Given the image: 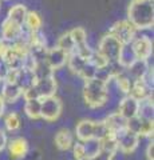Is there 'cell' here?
Segmentation results:
<instances>
[{"mask_svg": "<svg viewBox=\"0 0 154 160\" xmlns=\"http://www.w3.org/2000/svg\"><path fill=\"white\" fill-rule=\"evenodd\" d=\"M122 46L123 44L119 42L115 36H113V35L109 32L101 39L97 51L101 53L102 56H105L107 62L111 64V63H117L119 53H121Z\"/></svg>", "mask_w": 154, "mask_h": 160, "instance_id": "cell-6", "label": "cell"}, {"mask_svg": "<svg viewBox=\"0 0 154 160\" xmlns=\"http://www.w3.org/2000/svg\"><path fill=\"white\" fill-rule=\"evenodd\" d=\"M43 26V20L42 16L35 11H28L24 19V29H27L28 32H38L40 31V28Z\"/></svg>", "mask_w": 154, "mask_h": 160, "instance_id": "cell-25", "label": "cell"}, {"mask_svg": "<svg viewBox=\"0 0 154 160\" xmlns=\"http://www.w3.org/2000/svg\"><path fill=\"white\" fill-rule=\"evenodd\" d=\"M72 153L75 160H82L86 158V148H84V143L83 142H78L77 144H72Z\"/></svg>", "mask_w": 154, "mask_h": 160, "instance_id": "cell-30", "label": "cell"}, {"mask_svg": "<svg viewBox=\"0 0 154 160\" xmlns=\"http://www.w3.org/2000/svg\"><path fill=\"white\" fill-rule=\"evenodd\" d=\"M36 82V75L32 69L27 67H23L20 69H16V75H15V83L23 89V92L26 89L31 88L34 83Z\"/></svg>", "mask_w": 154, "mask_h": 160, "instance_id": "cell-21", "label": "cell"}, {"mask_svg": "<svg viewBox=\"0 0 154 160\" xmlns=\"http://www.w3.org/2000/svg\"><path fill=\"white\" fill-rule=\"evenodd\" d=\"M67 58L68 55L63 51L62 48H59L58 46L52 48H47L46 56H44V62L50 67L52 72L58 71V69L63 68L67 64Z\"/></svg>", "mask_w": 154, "mask_h": 160, "instance_id": "cell-11", "label": "cell"}, {"mask_svg": "<svg viewBox=\"0 0 154 160\" xmlns=\"http://www.w3.org/2000/svg\"><path fill=\"white\" fill-rule=\"evenodd\" d=\"M109 99V84L105 79L94 76L84 80L83 100L90 108H101Z\"/></svg>", "mask_w": 154, "mask_h": 160, "instance_id": "cell-2", "label": "cell"}, {"mask_svg": "<svg viewBox=\"0 0 154 160\" xmlns=\"http://www.w3.org/2000/svg\"><path fill=\"white\" fill-rule=\"evenodd\" d=\"M7 144H8V138H7V133L4 129L0 128V152L4 151L7 148Z\"/></svg>", "mask_w": 154, "mask_h": 160, "instance_id": "cell-31", "label": "cell"}, {"mask_svg": "<svg viewBox=\"0 0 154 160\" xmlns=\"http://www.w3.org/2000/svg\"><path fill=\"white\" fill-rule=\"evenodd\" d=\"M114 140L117 144V149L122 153H133L140 144V136L133 132L130 128H125L121 132L114 135Z\"/></svg>", "mask_w": 154, "mask_h": 160, "instance_id": "cell-8", "label": "cell"}, {"mask_svg": "<svg viewBox=\"0 0 154 160\" xmlns=\"http://www.w3.org/2000/svg\"><path fill=\"white\" fill-rule=\"evenodd\" d=\"M127 20L137 31L150 29L154 24V0H130Z\"/></svg>", "mask_w": 154, "mask_h": 160, "instance_id": "cell-1", "label": "cell"}, {"mask_svg": "<svg viewBox=\"0 0 154 160\" xmlns=\"http://www.w3.org/2000/svg\"><path fill=\"white\" fill-rule=\"evenodd\" d=\"M62 111L63 103L55 95L40 99V119L46 120V122H55L62 115Z\"/></svg>", "mask_w": 154, "mask_h": 160, "instance_id": "cell-7", "label": "cell"}, {"mask_svg": "<svg viewBox=\"0 0 154 160\" xmlns=\"http://www.w3.org/2000/svg\"><path fill=\"white\" fill-rule=\"evenodd\" d=\"M4 126H6L7 131H9V132L18 131V129L22 127L20 116H19L16 112H9V113H7L6 118H4Z\"/></svg>", "mask_w": 154, "mask_h": 160, "instance_id": "cell-28", "label": "cell"}, {"mask_svg": "<svg viewBox=\"0 0 154 160\" xmlns=\"http://www.w3.org/2000/svg\"><path fill=\"white\" fill-rule=\"evenodd\" d=\"M56 46L59 48H62L67 55H70V53H72L74 51H75V46H74V42H72V39L70 36V32L63 33L62 36L58 39Z\"/></svg>", "mask_w": 154, "mask_h": 160, "instance_id": "cell-29", "label": "cell"}, {"mask_svg": "<svg viewBox=\"0 0 154 160\" xmlns=\"http://www.w3.org/2000/svg\"><path fill=\"white\" fill-rule=\"evenodd\" d=\"M149 68H150V66H149L147 60H138L137 59V60H134L127 68H125V73L133 82H135V80H141L146 76Z\"/></svg>", "mask_w": 154, "mask_h": 160, "instance_id": "cell-18", "label": "cell"}, {"mask_svg": "<svg viewBox=\"0 0 154 160\" xmlns=\"http://www.w3.org/2000/svg\"><path fill=\"white\" fill-rule=\"evenodd\" d=\"M0 95H2L4 103L13 104V103H16L20 98H23V89L19 87L16 83L3 82L2 93H0Z\"/></svg>", "mask_w": 154, "mask_h": 160, "instance_id": "cell-17", "label": "cell"}, {"mask_svg": "<svg viewBox=\"0 0 154 160\" xmlns=\"http://www.w3.org/2000/svg\"><path fill=\"white\" fill-rule=\"evenodd\" d=\"M133 52L138 60H149L153 53V42L149 36H140L135 38L131 42Z\"/></svg>", "mask_w": 154, "mask_h": 160, "instance_id": "cell-12", "label": "cell"}, {"mask_svg": "<svg viewBox=\"0 0 154 160\" xmlns=\"http://www.w3.org/2000/svg\"><path fill=\"white\" fill-rule=\"evenodd\" d=\"M28 12L27 7L22 3H18L12 6L11 8L8 9V13H7V19L11 20L12 23L15 24H19V26H24V19H26V15Z\"/></svg>", "mask_w": 154, "mask_h": 160, "instance_id": "cell-23", "label": "cell"}, {"mask_svg": "<svg viewBox=\"0 0 154 160\" xmlns=\"http://www.w3.org/2000/svg\"><path fill=\"white\" fill-rule=\"evenodd\" d=\"M140 111V100L133 98L131 95H125L118 106V112L122 115L125 119H133L138 115Z\"/></svg>", "mask_w": 154, "mask_h": 160, "instance_id": "cell-15", "label": "cell"}, {"mask_svg": "<svg viewBox=\"0 0 154 160\" xmlns=\"http://www.w3.org/2000/svg\"><path fill=\"white\" fill-rule=\"evenodd\" d=\"M54 140H55V146L58 147V149H61V151H68L74 144L72 133L70 129H67V128L59 129Z\"/></svg>", "mask_w": 154, "mask_h": 160, "instance_id": "cell-22", "label": "cell"}, {"mask_svg": "<svg viewBox=\"0 0 154 160\" xmlns=\"http://www.w3.org/2000/svg\"><path fill=\"white\" fill-rule=\"evenodd\" d=\"M67 66L72 73L78 75L83 80L98 76V69L90 63V59L84 58L78 52H72L67 58Z\"/></svg>", "mask_w": 154, "mask_h": 160, "instance_id": "cell-5", "label": "cell"}, {"mask_svg": "<svg viewBox=\"0 0 154 160\" xmlns=\"http://www.w3.org/2000/svg\"><path fill=\"white\" fill-rule=\"evenodd\" d=\"M77 138L79 142H88V140H102L110 136V132L106 128L103 122L95 120H82L78 123L75 129Z\"/></svg>", "mask_w": 154, "mask_h": 160, "instance_id": "cell-3", "label": "cell"}, {"mask_svg": "<svg viewBox=\"0 0 154 160\" xmlns=\"http://www.w3.org/2000/svg\"><path fill=\"white\" fill-rule=\"evenodd\" d=\"M111 82L115 83L117 88H118L123 95H129V92H130V89H131L133 80L125 73V71L114 72V73H113V78H111Z\"/></svg>", "mask_w": 154, "mask_h": 160, "instance_id": "cell-24", "label": "cell"}, {"mask_svg": "<svg viewBox=\"0 0 154 160\" xmlns=\"http://www.w3.org/2000/svg\"><path fill=\"white\" fill-rule=\"evenodd\" d=\"M24 112L32 120L40 119V99H26Z\"/></svg>", "mask_w": 154, "mask_h": 160, "instance_id": "cell-27", "label": "cell"}, {"mask_svg": "<svg viewBox=\"0 0 154 160\" xmlns=\"http://www.w3.org/2000/svg\"><path fill=\"white\" fill-rule=\"evenodd\" d=\"M23 26L12 23L11 20H8L7 18L3 20L2 26H0V35H2V40L7 43H15L20 39L23 33Z\"/></svg>", "mask_w": 154, "mask_h": 160, "instance_id": "cell-14", "label": "cell"}, {"mask_svg": "<svg viewBox=\"0 0 154 160\" xmlns=\"http://www.w3.org/2000/svg\"><path fill=\"white\" fill-rule=\"evenodd\" d=\"M103 123H105L106 128L109 129V132H110L113 136L118 132H121L122 129L127 128V119H125L122 116L119 112H114V113H110L109 116L105 118L103 120Z\"/></svg>", "mask_w": 154, "mask_h": 160, "instance_id": "cell-20", "label": "cell"}, {"mask_svg": "<svg viewBox=\"0 0 154 160\" xmlns=\"http://www.w3.org/2000/svg\"><path fill=\"white\" fill-rule=\"evenodd\" d=\"M146 158H147V160H154V143H153V140L147 144V148H146Z\"/></svg>", "mask_w": 154, "mask_h": 160, "instance_id": "cell-32", "label": "cell"}, {"mask_svg": "<svg viewBox=\"0 0 154 160\" xmlns=\"http://www.w3.org/2000/svg\"><path fill=\"white\" fill-rule=\"evenodd\" d=\"M134 60H137V59H135V55H134V52H133L131 43L122 46L121 53H119V58H118V60H117V63L119 64V67L127 68V67L134 62Z\"/></svg>", "mask_w": 154, "mask_h": 160, "instance_id": "cell-26", "label": "cell"}, {"mask_svg": "<svg viewBox=\"0 0 154 160\" xmlns=\"http://www.w3.org/2000/svg\"><path fill=\"white\" fill-rule=\"evenodd\" d=\"M127 128H130L133 132H135L138 136L143 138H153L154 132V120L142 118L137 115L135 118L127 120Z\"/></svg>", "mask_w": 154, "mask_h": 160, "instance_id": "cell-10", "label": "cell"}, {"mask_svg": "<svg viewBox=\"0 0 154 160\" xmlns=\"http://www.w3.org/2000/svg\"><path fill=\"white\" fill-rule=\"evenodd\" d=\"M56 87L58 86L54 73L44 75V76L36 78L34 86L23 92V99H44L48 96H54L56 92Z\"/></svg>", "mask_w": 154, "mask_h": 160, "instance_id": "cell-4", "label": "cell"}, {"mask_svg": "<svg viewBox=\"0 0 154 160\" xmlns=\"http://www.w3.org/2000/svg\"><path fill=\"white\" fill-rule=\"evenodd\" d=\"M129 95H131L133 98H135L140 102H143V100L153 96V87L149 83H146L145 79L135 80L131 84V89L129 92Z\"/></svg>", "mask_w": 154, "mask_h": 160, "instance_id": "cell-16", "label": "cell"}, {"mask_svg": "<svg viewBox=\"0 0 154 160\" xmlns=\"http://www.w3.org/2000/svg\"><path fill=\"white\" fill-rule=\"evenodd\" d=\"M6 67H4V64L2 63V60H0V84L3 83V78H4V73H6Z\"/></svg>", "mask_w": 154, "mask_h": 160, "instance_id": "cell-33", "label": "cell"}, {"mask_svg": "<svg viewBox=\"0 0 154 160\" xmlns=\"http://www.w3.org/2000/svg\"><path fill=\"white\" fill-rule=\"evenodd\" d=\"M109 32L113 36H115L125 46V44H130L137 38L138 31L131 26V23L129 20H119V22H115L113 24Z\"/></svg>", "mask_w": 154, "mask_h": 160, "instance_id": "cell-9", "label": "cell"}, {"mask_svg": "<svg viewBox=\"0 0 154 160\" xmlns=\"http://www.w3.org/2000/svg\"><path fill=\"white\" fill-rule=\"evenodd\" d=\"M8 147V152H9V156H11L12 159H23L27 156L28 153V142L26 139L23 138H15L12 139L11 142H8L7 144Z\"/></svg>", "mask_w": 154, "mask_h": 160, "instance_id": "cell-19", "label": "cell"}, {"mask_svg": "<svg viewBox=\"0 0 154 160\" xmlns=\"http://www.w3.org/2000/svg\"><path fill=\"white\" fill-rule=\"evenodd\" d=\"M4 109H6V103H4L2 95H0V119H2V116L4 115Z\"/></svg>", "mask_w": 154, "mask_h": 160, "instance_id": "cell-34", "label": "cell"}, {"mask_svg": "<svg viewBox=\"0 0 154 160\" xmlns=\"http://www.w3.org/2000/svg\"><path fill=\"white\" fill-rule=\"evenodd\" d=\"M117 152H118V149H117L115 140H114L113 135H110L109 138L102 140V148L97 153L84 158L82 160H113Z\"/></svg>", "mask_w": 154, "mask_h": 160, "instance_id": "cell-13", "label": "cell"}]
</instances>
